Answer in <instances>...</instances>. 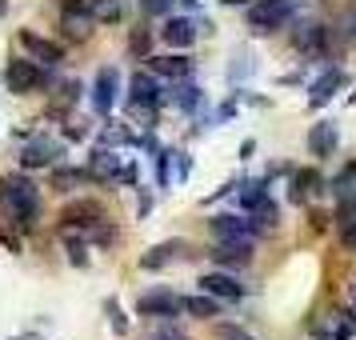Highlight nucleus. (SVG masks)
Returning a JSON list of instances; mask_svg holds the SVG:
<instances>
[{
  "mask_svg": "<svg viewBox=\"0 0 356 340\" xmlns=\"http://www.w3.org/2000/svg\"><path fill=\"white\" fill-rule=\"evenodd\" d=\"M0 209L13 216L20 232H33L40 220V188L29 177H0Z\"/></svg>",
  "mask_w": 356,
  "mask_h": 340,
  "instance_id": "f257e3e1",
  "label": "nucleus"
},
{
  "mask_svg": "<svg viewBox=\"0 0 356 340\" xmlns=\"http://www.w3.org/2000/svg\"><path fill=\"white\" fill-rule=\"evenodd\" d=\"M296 17V0H252L248 4V29L252 33H276Z\"/></svg>",
  "mask_w": 356,
  "mask_h": 340,
  "instance_id": "f03ea898",
  "label": "nucleus"
},
{
  "mask_svg": "<svg viewBox=\"0 0 356 340\" xmlns=\"http://www.w3.org/2000/svg\"><path fill=\"white\" fill-rule=\"evenodd\" d=\"M52 76L44 72V65H36V60H8V68H4V88L13 92V97H24V92H33V88H40V84H49Z\"/></svg>",
  "mask_w": 356,
  "mask_h": 340,
  "instance_id": "7ed1b4c3",
  "label": "nucleus"
},
{
  "mask_svg": "<svg viewBox=\"0 0 356 340\" xmlns=\"http://www.w3.org/2000/svg\"><path fill=\"white\" fill-rule=\"evenodd\" d=\"M129 104L132 108H140V113H156L164 104V88H161V76H152V72H136L129 81Z\"/></svg>",
  "mask_w": 356,
  "mask_h": 340,
  "instance_id": "20e7f679",
  "label": "nucleus"
},
{
  "mask_svg": "<svg viewBox=\"0 0 356 340\" xmlns=\"http://www.w3.org/2000/svg\"><path fill=\"white\" fill-rule=\"evenodd\" d=\"M65 156V145L56 136H29V145L20 148V168H49Z\"/></svg>",
  "mask_w": 356,
  "mask_h": 340,
  "instance_id": "39448f33",
  "label": "nucleus"
},
{
  "mask_svg": "<svg viewBox=\"0 0 356 340\" xmlns=\"http://www.w3.org/2000/svg\"><path fill=\"white\" fill-rule=\"evenodd\" d=\"M17 40H20V49L29 52V60H36V65L56 68L60 60H65V44H56V40H49V36L33 33V29H20Z\"/></svg>",
  "mask_w": 356,
  "mask_h": 340,
  "instance_id": "423d86ee",
  "label": "nucleus"
},
{
  "mask_svg": "<svg viewBox=\"0 0 356 340\" xmlns=\"http://www.w3.org/2000/svg\"><path fill=\"white\" fill-rule=\"evenodd\" d=\"M100 220H104V209L97 200H68L60 209V228H72V232H92Z\"/></svg>",
  "mask_w": 356,
  "mask_h": 340,
  "instance_id": "0eeeda50",
  "label": "nucleus"
},
{
  "mask_svg": "<svg viewBox=\"0 0 356 340\" xmlns=\"http://www.w3.org/2000/svg\"><path fill=\"white\" fill-rule=\"evenodd\" d=\"M136 312H140V316H152V321H177L184 308H180V296H177V292L152 289V292H145V296L136 300Z\"/></svg>",
  "mask_w": 356,
  "mask_h": 340,
  "instance_id": "6e6552de",
  "label": "nucleus"
},
{
  "mask_svg": "<svg viewBox=\"0 0 356 340\" xmlns=\"http://www.w3.org/2000/svg\"><path fill=\"white\" fill-rule=\"evenodd\" d=\"M209 228L216 241H252V236H260V228L252 220H244L241 212H216L209 220Z\"/></svg>",
  "mask_w": 356,
  "mask_h": 340,
  "instance_id": "1a4fd4ad",
  "label": "nucleus"
},
{
  "mask_svg": "<svg viewBox=\"0 0 356 340\" xmlns=\"http://www.w3.org/2000/svg\"><path fill=\"white\" fill-rule=\"evenodd\" d=\"M116 92H120V72L113 65H104L97 72V81H92V108H97V116H108L116 108Z\"/></svg>",
  "mask_w": 356,
  "mask_h": 340,
  "instance_id": "9d476101",
  "label": "nucleus"
},
{
  "mask_svg": "<svg viewBox=\"0 0 356 340\" xmlns=\"http://www.w3.org/2000/svg\"><path fill=\"white\" fill-rule=\"evenodd\" d=\"M340 145V129L337 120H316L312 129H308V152L316 156V161H328Z\"/></svg>",
  "mask_w": 356,
  "mask_h": 340,
  "instance_id": "9b49d317",
  "label": "nucleus"
},
{
  "mask_svg": "<svg viewBox=\"0 0 356 340\" xmlns=\"http://www.w3.org/2000/svg\"><path fill=\"white\" fill-rule=\"evenodd\" d=\"M196 284H200V292H209L216 300H241L244 296V284L232 273H204Z\"/></svg>",
  "mask_w": 356,
  "mask_h": 340,
  "instance_id": "f8f14e48",
  "label": "nucleus"
},
{
  "mask_svg": "<svg viewBox=\"0 0 356 340\" xmlns=\"http://www.w3.org/2000/svg\"><path fill=\"white\" fill-rule=\"evenodd\" d=\"M344 81H348V76H344L340 68H324L321 76L312 81V88H308V104H312V108H324V104L344 88Z\"/></svg>",
  "mask_w": 356,
  "mask_h": 340,
  "instance_id": "ddd939ff",
  "label": "nucleus"
},
{
  "mask_svg": "<svg viewBox=\"0 0 356 340\" xmlns=\"http://www.w3.org/2000/svg\"><path fill=\"white\" fill-rule=\"evenodd\" d=\"M220 268H244L252 260V241H216V248L209 252Z\"/></svg>",
  "mask_w": 356,
  "mask_h": 340,
  "instance_id": "4468645a",
  "label": "nucleus"
},
{
  "mask_svg": "<svg viewBox=\"0 0 356 340\" xmlns=\"http://www.w3.org/2000/svg\"><path fill=\"white\" fill-rule=\"evenodd\" d=\"M180 257H188V244L184 241H164V244L148 248L145 257H140V268H145V273H156V268H168V264L180 260Z\"/></svg>",
  "mask_w": 356,
  "mask_h": 340,
  "instance_id": "2eb2a0df",
  "label": "nucleus"
},
{
  "mask_svg": "<svg viewBox=\"0 0 356 340\" xmlns=\"http://www.w3.org/2000/svg\"><path fill=\"white\" fill-rule=\"evenodd\" d=\"M161 40L164 44H172V49H193L196 44V24L193 17H168L161 29Z\"/></svg>",
  "mask_w": 356,
  "mask_h": 340,
  "instance_id": "dca6fc26",
  "label": "nucleus"
},
{
  "mask_svg": "<svg viewBox=\"0 0 356 340\" xmlns=\"http://www.w3.org/2000/svg\"><path fill=\"white\" fill-rule=\"evenodd\" d=\"M324 188V177L316 172V168H296L289 180V200L292 204H305L308 196H316Z\"/></svg>",
  "mask_w": 356,
  "mask_h": 340,
  "instance_id": "f3484780",
  "label": "nucleus"
},
{
  "mask_svg": "<svg viewBox=\"0 0 356 340\" xmlns=\"http://www.w3.org/2000/svg\"><path fill=\"white\" fill-rule=\"evenodd\" d=\"M148 72L152 76H168V81H188L193 76V60L188 56H148Z\"/></svg>",
  "mask_w": 356,
  "mask_h": 340,
  "instance_id": "a211bd4d",
  "label": "nucleus"
},
{
  "mask_svg": "<svg viewBox=\"0 0 356 340\" xmlns=\"http://www.w3.org/2000/svg\"><path fill=\"white\" fill-rule=\"evenodd\" d=\"M296 49L305 52V56H324L328 52V29L324 24H305L296 33Z\"/></svg>",
  "mask_w": 356,
  "mask_h": 340,
  "instance_id": "6ab92c4d",
  "label": "nucleus"
},
{
  "mask_svg": "<svg viewBox=\"0 0 356 340\" xmlns=\"http://www.w3.org/2000/svg\"><path fill=\"white\" fill-rule=\"evenodd\" d=\"M180 308L196 316V321H212V316H220V300L209 296V292H196V296H180Z\"/></svg>",
  "mask_w": 356,
  "mask_h": 340,
  "instance_id": "aec40b11",
  "label": "nucleus"
},
{
  "mask_svg": "<svg viewBox=\"0 0 356 340\" xmlns=\"http://www.w3.org/2000/svg\"><path fill=\"white\" fill-rule=\"evenodd\" d=\"M241 188V196H236V204H241V212H257L264 200H268V177L264 180H248V184H236Z\"/></svg>",
  "mask_w": 356,
  "mask_h": 340,
  "instance_id": "412c9836",
  "label": "nucleus"
},
{
  "mask_svg": "<svg viewBox=\"0 0 356 340\" xmlns=\"http://www.w3.org/2000/svg\"><path fill=\"white\" fill-rule=\"evenodd\" d=\"M88 168H92V172H97V180L104 177V180H113L116 177V168H120V156H116L113 148H92V156H88Z\"/></svg>",
  "mask_w": 356,
  "mask_h": 340,
  "instance_id": "4be33fe9",
  "label": "nucleus"
},
{
  "mask_svg": "<svg viewBox=\"0 0 356 340\" xmlns=\"http://www.w3.org/2000/svg\"><path fill=\"white\" fill-rule=\"evenodd\" d=\"M92 180H97V172H92V168H56V172H52V188H60V193H65V188L92 184Z\"/></svg>",
  "mask_w": 356,
  "mask_h": 340,
  "instance_id": "5701e85b",
  "label": "nucleus"
},
{
  "mask_svg": "<svg viewBox=\"0 0 356 340\" xmlns=\"http://www.w3.org/2000/svg\"><path fill=\"white\" fill-rule=\"evenodd\" d=\"M168 100L177 104L180 113H196V108L204 104V88H200V84H180V88H177Z\"/></svg>",
  "mask_w": 356,
  "mask_h": 340,
  "instance_id": "b1692460",
  "label": "nucleus"
},
{
  "mask_svg": "<svg viewBox=\"0 0 356 340\" xmlns=\"http://www.w3.org/2000/svg\"><path fill=\"white\" fill-rule=\"evenodd\" d=\"M65 232V252L72 260V268H88V244H84L81 232H72V228H60Z\"/></svg>",
  "mask_w": 356,
  "mask_h": 340,
  "instance_id": "393cba45",
  "label": "nucleus"
},
{
  "mask_svg": "<svg viewBox=\"0 0 356 340\" xmlns=\"http://www.w3.org/2000/svg\"><path fill=\"white\" fill-rule=\"evenodd\" d=\"M328 188H332V196L353 193V188H356V161H353V164H344L337 177H332V184H328Z\"/></svg>",
  "mask_w": 356,
  "mask_h": 340,
  "instance_id": "a878e982",
  "label": "nucleus"
},
{
  "mask_svg": "<svg viewBox=\"0 0 356 340\" xmlns=\"http://www.w3.org/2000/svg\"><path fill=\"white\" fill-rule=\"evenodd\" d=\"M104 312H108L113 332H116V337H124V332H129V316H124V308H120V300H116V296H108V300H104Z\"/></svg>",
  "mask_w": 356,
  "mask_h": 340,
  "instance_id": "bb28decb",
  "label": "nucleus"
},
{
  "mask_svg": "<svg viewBox=\"0 0 356 340\" xmlns=\"http://www.w3.org/2000/svg\"><path fill=\"white\" fill-rule=\"evenodd\" d=\"M252 216H257V220H260V232H264V228H276V220H280V209H276V200H273V196H268V200H264V204H260V209L257 212H252Z\"/></svg>",
  "mask_w": 356,
  "mask_h": 340,
  "instance_id": "cd10ccee",
  "label": "nucleus"
},
{
  "mask_svg": "<svg viewBox=\"0 0 356 340\" xmlns=\"http://www.w3.org/2000/svg\"><path fill=\"white\" fill-rule=\"evenodd\" d=\"M148 49H152V33H148V29H132L129 52H132V56H148Z\"/></svg>",
  "mask_w": 356,
  "mask_h": 340,
  "instance_id": "c85d7f7f",
  "label": "nucleus"
},
{
  "mask_svg": "<svg viewBox=\"0 0 356 340\" xmlns=\"http://www.w3.org/2000/svg\"><path fill=\"white\" fill-rule=\"evenodd\" d=\"M248 72H252V60H248V49H236V52H232V72H228V76H232V81H244Z\"/></svg>",
  "mask_w": 356,
  "mask_h": 340,
  "instance_id": "c756f323",
  "label": "nucleus"
},
{
  "mask_svg": "<svg viewBox=\"0 0 356 340\" xmlns=\"http://www.w3.org/2000/svg\"><path fill=\"white\" fill-rule=\"evenodd\" d=\"M60 17H92L88 0H60Z\"/></svg>",
  "mask_w": 356,
  "mask_h": 340,
  "instance_id": "7c9ffc66",
  "label": "nucleus"
},
{
  "mask_svg": "<svg viewBox=\"0 0 356 340\" xmlns=\"http://www.w3.org/2000/svg\"><path fill=\"white\" fill-rule=\"evenodd\" d=\"M172 4H177V0H140V13H145V17H168Z\"/></svg>",
  "mask_w": 356,
  "mask_h": 340,
  "instance_id": "2f4dec72",
  "label": "nucleus"
},
{
  "mask_svg": "<svg viewBox=\"0 0 356 340\" xmlns=\"http://www.w3.org/2000/svg\"><path fill=\"white\" fill-rule=\"evenodd\" d=\"M156 184L172 188V172H168V152H156Z\"/></svg>",
  "mask_w": 356,
  "mask_h": 340,
  "instance_id": "473e14b6",
  "label": "nucleus"
},
{
  "mask_svg": "<svg viewBox=\"0 0 356 340\" xmlns=\"http://www.w3.org/2000/svg\"><path fill=\"white\" fill-rule=\"evenodd\" d=\"M216 340H252V337L244 332L241 324H220V328H216Z\"/></svg>",
  "mask_w": 356,
  "mask_h": 340,
  "instance_id": "72a5a7b5",
  "label": "nucleus"
},
{
  "mask_svg": "<svg viewBox=\"0 0 356 340\" xmlns=\"http://www.w3.org/2000/svg\"><path fill=\"white\" fill-rule=\"evenodd\" d=\"M340 244H344L348 252H356V220H344V225H340Z\"/></svg>",
  "mask_w": 356,
  "mask_h": 340,
  "instance_id": "f704fd0d",
  "label": "nucleus"
},
{
  "mask_svg": "<svg viewBox=\"0 0 356 340\" xmlns=\"http://www.w3.org/2000/svg\"><path fill=\"white\" fill-rule=\"evenodd\" d=\"M76 92H81V84L65 81V88H60V104H65V108H72V104H76Z\"/></svg>",
  "mask_w": 356,
  "mask_h": 340,
  "instance_id": "c9c22d12",
  "label": "nucleus"
},
{
  "mask_svg": "<svg viewBox=\"0 0 356 340\" xmlns=\"http://www.w3.org/2000/svg\"><path fill=\"white\" fill-rule=\"evenodd\" d=\"M152 340H184V332L180 328H164L161 337H152Z\"/></svg>",
  "mask_w": 356,
  "mask_h": 340,
  "instance_id": "e433bc0d",
  "label": "nucleus"
},
{
  "mask_svg": "<svg viewBox=\"0 0 356 340\" xmlns=\"http://www.w3.org/2000/svg\"><path fill=\"white\" fill-rule=\"evenodd\" d=\"M252 152H257V140H244V145H241V161H248Z\"/></svg>",
  "mask_w": 356,
  "mask_h": 340,
  "instance_id": "4c0bfd02",
  "label": "nucleus"
},
{
  "mask_svg": "<svg viewBox=\"0 0 356 340\" xmlns=\"http://www.w3.org/2000/svg\"><path fill=\"white\" fill-rule=\"evenodd\" d=\"M344 29H348V36L356 40V13H348V17H344Z\"/></svg>",
  "mask_w": 356,
  "mask_h": 340,
  "instance_id": "58836bf2",
  "label": "nucleus"
},
{
  "mask_svg": "<svg viewBox=\"0 0 356 340\" xmlns=\"http://www.w3.org/2000/svg\"><path fill=\"white\" fill-rule=\"evenodd\" d=\"M88 4H92V8H97V4H108V0H88Z\"/></svg>",
  "mask_w": 356,
  "mask_h": 340,
  "instance_id": "ea45409f",
  "label": "nucleus"
},
{
  "mask_svg": "<svg viewBox=\"0 0 356 340\" xmlns=\"http://www.w3.org/2000/svg\"><path fill=\"white\" fill-rule=\"evenodd\" d=\"M225 4H248V0H225Z\"/></svg>",
  "mask_w": 356,
  "mask_h": 340,
  "instance_id": "a19ab883",
  "label": "nucleus"
},
{
  "mask_svg": "<svg viewBox=\"0 0 356 340\" xmlns=\"http://www.w3.org/2000/svg\"><path fill=\"white\" fill-rule=\"evenodd\" d=\"M353 292H356V289H353Z\"/></svg>",
  "mask_w": 356,
  "mask_h": 340,
  "instance_id": "79ce46f5",
  "label": "nucleus"
}]
</instances>
